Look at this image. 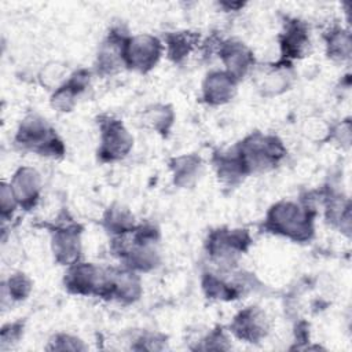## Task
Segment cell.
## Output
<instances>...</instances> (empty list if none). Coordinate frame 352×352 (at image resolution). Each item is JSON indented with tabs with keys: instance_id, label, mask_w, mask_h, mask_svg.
Returning <instances> with one entry per match:
<instances>
[{
	"instance_id": "cell-1",
	"label": "cell",
	"mask_w": 352,
	"mask_h": 352,
	"mask_svg": "<svg viewBox=\"0 0 352 352\" xmlns=\"http://www.w3.org/2000/svg\"><path fill=\"white\" fill-rule=\"evenodd\" d=\"M314 216L315 213L309 208L282 201L270 209L264 227L270 232L304 242L314 234Z\"/></svg>"
},
{
	"instance_id": "cell-2",
	"label": "cell",
	"mask_w": 352,
	"mask_h": 352,
	"mask_svg": "<svg viewBox=\"0 0 352 352\" xmlns=\"http://www.w3.org/2000/svg\"><path fill=\"white\" fill-rule=\"evenodd\" d=\"M235 153L245 173L249 175L275 168L285 157L286 150L278 138L256 132L241 142Z\"/></svg>"
},
{
	"instance_id": "cell-3",
	"label": "cell",
	"mask_w": 352,
	"mask_h": 352,
	"mask_svg": "<svg viewBox=\"0 0 352 352\" xmlns=\"http://www.w3.org/2000/svg\"><path fill=\"white\" fill-rule=\"evenodd\" d=\"M15 143L25 150L40 155L60 157L65 153V146L51 125L40 116H28L19 125Z\"/></svg>"
},
{
	"instance_id": "cell-4",
	"label": "cell",
	"mask_w": 352,
	"mask_h": 352,
	"mask_svg": "<svg viewBox=\"0 0 352 352\" xmlns=\"http://www.w3.org/2000/svg\"><path fill=\"white\" fill-rule=\"evenodd\" d=\"M252 238L248 230L219 228L209 234L206 248L212 260L221 267L235 264L238 256L248 250Z\"/></svg>"
},
{
	"instance_id": "cell-5",
	"label": "cell",
	"mask_w": 352,
	"mask_h": 352,
	"mask_svg": "<svg viewBox=\"0 0 352 352\" xmlns=\"http://www.w3.org/2000/svg\"><path fill=\"white\" fill-rule=\"evenodd\" d=\"M162 44L151 34H136L126 37L122 44V62L126 67L147 73L161 58Z\"/></svg>"
},
{
	"instance_id": "cell-6",
	"label": "cell",
	"mask_w": 352,
	"mask_h": 352,
	"mask_svg": "<svg viewBox=\"0 0 352 352\" xmlns=\"http://www.w3.org/2000/svg\"><path fill=\"white\" fill-rule=\"evenodd\" d=\"M100 146L99 157L102 161H117L124 158L132 148L133 138L124 124L113 117H100Z\"/></svg>"
},
{
	"instance_id": "cell-7",
	"label": "cell",
	"mask_w": 352,
	"mask_h": 352,
	"mask_svg": "<svg viewBox=\"0 0 352 352\" xmlns=\"http://www.w3.org/2000/svg\"><path fill=\"white\" fill-rule=\"evenodd\" d=\"M142 294L140 278L129 268L104 271V279L99 297L114 298L120 302L129 304L136 301Z\"/></svg>"
},
{
	"instance_id": "cell-8",
	"label": "cell",
	"mask_w": 352,
	"mask_h": 352,
	"mask_svg": "<svg viewBox=\"0 0 352 352\" xmlns=\"http://www.w3.org/2000/svg\"><path fill=\"white\" fill-rule=\"evenodd\" d=\"M52 252L62 265L77 263L81 254V227L67 221L52 228Z\"/></svg>"
},
{
	"instance_id": "cell-9",
	"label": "cell",
	"mask_w": 352,
	"mask_h": 352,
	"mask_svg": "<svg viewBox=\"0 0 352 352\" xmlns=\"http://www.w3.org/2000/svg\"><path fill=\"white\" fill-rule=\"evenodd\" d=\"M104 271L91 263H74L65 274V287L73 294H96L102 289Z\"/></svg>"
},
{
	"instance_id": "cell-10",
	"label": "cell",
	"mask_w": 352,
	"mask_h": 352,
	"mask_svg": "<svg viewBox=\"0 0 352 352\" xmlns=\"http://www.w3.org/2000/svg\"><path fill=\"white\" fill-rule=\"evenodd\" d=\"M268 318L258 307H248L239 311L231 323V331L245 342H258L268 334Z\"/></svg>"
},
{
	"instance_id": "cell-11",
	"label": "cell",
	"mask_w": 352,
	"mask_h": 352,
	"mask_svg": "<svg viewBox=\"0 0 352 352\" xmlns=\"http://www.w3.org/2000/svg\"><path fill=\"white\" fill-rule=\"evenodd\" d=\"M10 186L21 208L30 210L36 206L41 191V177L36 169L32 166H21L14 173Z\"/></svg>"
},
{
	"instance_id": "cell-12",
	"label": "cell",
	"mask_w": 352,
	"mask_h": 352,
	"mask_svg": "<svg viewBox=\"0 0 352 352\" xmlns=\"http://www.w3.org/2000/svg\"><path fill=\"white\" fill-rule=\"evenodd\" d=\"M220 58L226 66V72L236 81L245 77L254 63L252 51L241 41L228 40L220 45Z\"/></svg>"
},
{
	"instance_id": "cell-13",
	"label": "cell",
	"mask_w": 352,
	"mask_h": 352,
	"mask_svg": "<svg viewBox=\"0 0 352 352\" xmlns=\"http://www.w3.org/2000/svg\"><path fill=\"white\" fill-rule=\"evenodd\" d=\"M279 41L282 56L286 59V62L289 59L302 58L309 50V36L307 26L298 19L287 21Z\"/></svg>"
},
{
	"instance_id": "cell-14",
	"label": "cell",
	"mask_w": 352,
	"mask_h": 352,
	"mask_svg": "<svg viewBox=\"0 0 352 352\" xmlns=\"http://www.w3.org/2000/svg\"><path fill=\"white\" fill-rule=\"evenodd\" d=\"M236 91V80L227 72H213L206 76L202 85V98L209 104L230 102Z\"/></svg>"
},
{
	"instance_id": "cell-15",
	"label": "cell",
	"mask_w": 352,
	"mask_h": 352,
	"mask_svg": "<svg viewBox=\"0 0 352 352\" xmlns=\"http://www.w3.org/2000/svg\"><path fill=\"white\" fill-rule=\"evenodd\" d=\"M89 82V72L81 69L73 73L58 89L54 91L51 98V104L59 111H70L74 104L77 96L88 87Z\"/></svg>"
},
{
	"instance_id": "cell-16",
	"label": "cell",
	"mask_w": 352,
	"mask_h": 352,
	"mask_svg": "<svg viewBox=\"0 0 352 352\" xmlns=\"http://www.w3.org/2000/svg\"><path fill=\"white\" fill-rule=\"evenodd\" d=\"M126 36L120 34L118 29L110 32L109 37L102 43L100 50L98 52V62L96 69L98 73L106 76L116 73L122 62V44Z\"/></svg>"
},
{
	"instance_id": "cell-17",
	"label": "cell",
	"mask_w": 352,
	"mask_h": 352,
	"mask_svg": "<svg viewBox=\"0 0 352 352\" xmlns=\"http://www.w3.org/2000/svg\"><path fill=\"white\" fill-rule=\"evenodd\" d=\"M170 169L173 172V182L182 188H187L195 184L201 172L202 162L198 155L187 154L176 157L170 161Z\"/></svg>"
},
{
	"instance_id": "cell-18",
	"label": "cell",
	"mask_w": 352,
	"mask_h": 352,
	"mask_svg": "<svg viewBox=\"0 0 352 352\" xmlns=\"http://www.w3.org/2000/svg\"><path fill=\"white\" fill-rule=\"evenodd\" d=\"M293 81V74L290 72V65H282L274 67L268 72L258 84V89L265 96H274L289 89Z\"/></svg>"
},
{
	"instance_id": "cell-19",
	"label": "cell",
	"mask_w": 352,
	"mask_h": 352,
	"mask_svg": "<svg viewBox=\"0 0 352 352\" xmlns=\"http://www.w3.org/2000/svg\"><path fill=\"white\" fill-rule=\"evenodd\" d=\"M199 34L191 32H177V33H166V54L168 58L175 63L182 62L198 43Z\"/></svg>"
},
{
	"instance_id": "cell-20",
	"label": "cell",
	"mask_w": 352,
	"mask_h": 352,
	"mask_svg": "<svg viewBox=\"0 0 352 352\" xmlns=\"http://www.w3.org/2000/svg\"><path fill=\"white\" fill-rule=\"evenodd\" d=\"M103 226L109 232L117 236L125 235L135 230L132 213L121 205H113L106 210L103 216Z\"/></svg>"
},
{
	"instance_id": "cell-21",
	"label": "cell",
	"mask_w": 352,
	"mask_h": 352,
	"mask_svg": "<svg viewBox=\"0 0 352 352\" xmlns=\"http://www.w3.org/2000/svg\"><path fill=\"white\" fill-rule=\"evenodd\" d=\"M175 121V113L170 106L154 104L143 113V122L158 133L166 136Z\"/></svg>"
},
{
	"instance_id": "cell-22",
	"label": "cell",
	"mask_w": 352,
	"mask_h": 352,
	"mask_svg": "<svg viewBox=\"0 0 352 352\" xmlns=\"http://www.w3.org/2000/svg\"><path fill=\"white\" fill-rule=\"evenodd\" d=\"M327 55L334 60H344L351 56V36L348 32L337 28L326 36Z\"/></svg>"
},
{
	"instance_id": "cell-23",
	"label": "cell",
	"mask_w": 352,
	"mask_h": 352,
	"mask_svg": "<svg viewBox=\"0 0 352 352\" xmlns=\"http://www.w3.org/2000/svg\"><path fill=\"white\" fill-rule=\"evenodd\" d=\"M202 287L208 298L217 300H234L238 297L239 292L232 285H228L219 279L213 274H205L202 279Z\"/></svg>"
},
{
	"instance_id": "cell-24",
	"label": "cell",
	"mask_w": 352,
	"mask_h": 352,
	"mask_svg": "<svg viewBox=\"0 0 352 352\" xmlns=\"http://www.w3.org/2000/svg\"><path fill=\"white\" fill-rule=\"evenodd\" d=\"M32 290V280L22 272L11 275L7 282L3 285V292L8 294L12 301L25 300Z\"/></svg>"
},
{
	"instance_id": "cell-25",
	"label": "cell",
	"mask_w": 352,
	"mask_h": 352,
	"mask_svg": "<svg viewBox=\"0 0 352 352\" xmlns=\"http://www.w3.org/2000/svg\"><path fill=\"white\" fill-rule=\"evenodd\" d=\"M66 73L67 70L63 65H60L59 62H51L43 67L38 78L44 87L52 88L55 91L67 80Z\"/></svg>"
},
{
	"instance_id": "cell-26",
	"label": "cell",
	"mask_w": 352,
	"mask_h": 352,
	"mask_svg": "<svg viewBox=\"0 0 352 352\" xmlns=\"http://www.w3.org/2000/svg\"><path fill=\"white\" fill-rule=\"evenodd\" d=\"M47 349L51 351H85L84 342L70 334H56L51 338Z\"/></svg>"
},
{
	"instance_id": "cell-27",
	"label": "cell",
	"mask_w": 352,
	"mask_h": 352,
	"mask_svg": "<svg viewBox=\"0 0 352 352\" xmlns=\"http://www.w3.org/2000/svg\"><path fill=\"white\" fill-rule=\"evenodd\" d=\"M23 333V323L22 322H14L3 326L0 331V349L6 351L11 348L18 340L21 338Z\"/></svg>"
},
{
	"instance_id": "cell-28",
	"label": "cell",
	"mask_w": 352,
	"mask_h": 352,
	"mask_svg": "<svg viewBox=\"0 0 352 352\" xmlns=\"http://www.w3.org/2000/svg\"><path fill=\"white\" fill-rule=\"evenodd\" d=\"M18 202L12 194L11 186L1 183V191H0V209H1V217L6 220L12 216Z\"/></svg>"
},
{
	"instance_id": "cell-29",
	"label": "cell",
	"mask_w": 352,
	"mask_h": 352,
	"mask_svg": "<svg viewBox=\"0 0 352 352\" xmlns=\"http://www.w3.org/2000/svg\"><path fill=\"white\" fill-rule=\"evenodd\" d=\"M204 345H199V349H228V338L226 337V334L223 333L221 329H216L213 330L204 341Z\"/></svg>"
}]
</instances>
